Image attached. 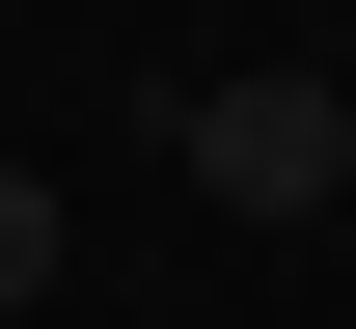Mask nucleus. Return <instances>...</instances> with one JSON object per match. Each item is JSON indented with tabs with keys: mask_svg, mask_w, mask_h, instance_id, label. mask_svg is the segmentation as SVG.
I'll return each instance as SVG.
<instances>
[{
	"mask_svg": "<svg viewBox=\"0 0 356 329\" xmlns=\"http://www.w3.org/2000/svg\"><path fill=\"white\" fill-rule=\"evenodd\" d=\"M165 165L220 192V220H329V165H356V83L302 55V83H192L165 110Z\"/></svg>",
	"mask_w": 356,
	"mask_h": 329,
	"instance_id": "f257e3e1",
	"label": "nucleus"
},
{
	"mask_svg": "<svg viewBox=\"0 0 356 329\" xmlns=\"http://www.w3.org/2000/svg\"><path fill=\"white\" fill-rule=\"evenodd\" d=\"M55 247H83V220H55V165H0V302H55Z\"/></svg>",
	"mask_w": 356,
	"mask_h": 329,
	"instance_id": "f03ea898",
	"label": "nucleus"
},
{
	"mask_svg": "<svg viewBox=\"0 0 356 329\" xmlns=\"http://www.w3.org/2000/svg\"><path fill=\"white\" fill-rule=\"evenodd\" d=\"M329 83H356V0H329Z\"/></svg>",
	"mask_w": 356,
	"mask_h": 329,
	"instance_id": "7ed1b4c3",
	"label": "nucleus"
},
{
	"mask_svg": "<svg viewBox=\"0 0 356 329\" xmlns=\"http://www.w3.org/2000/svg\"><path fill=\"white\" fill-rule=\"evenodd\" d=\"M329 247H356V165H329Z\"/></svg>",
	"mask_w": 356,
	"mask_h": 329,
	"instance_id": "20e7f679",
	"label": "nucleus"
}]
</instances>
